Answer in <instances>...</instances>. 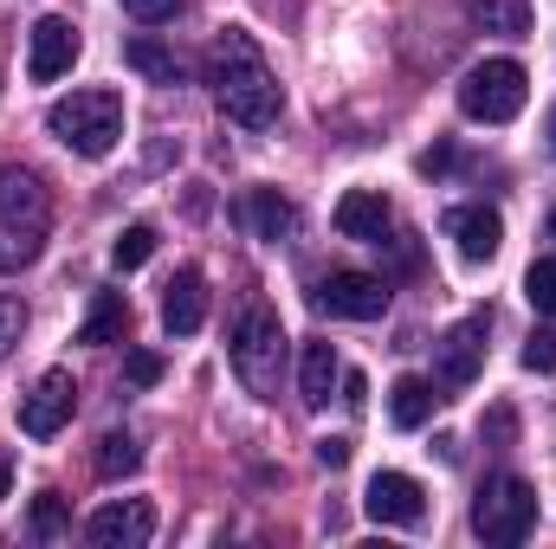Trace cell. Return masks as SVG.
<instances>
[{"label":"cell","instance_id":"obj_20","mask_svg":"<svg viewBox=\"0 0 556 549\" xmlns=\"http://www.w3.org/2000/svg\"><path fill=\"white\" fill-rule=\"evenodd\" d=\"M472 26H485L498 39H525L531 33V0H472Z\"/></svg>","mask_w":556,"mask_h":549},{"label":"cell","instance_id":"obj_23","mask_svg":"<svg viewBox=\"0 0 556 549\" xmlns=\"http://www.w3.org/2000/svg\"><path fill=\"white\" fill-rule=\"evenodd\" d=\"M124 59L137 65L142 78H155V85H175V52H168V46H155V39H130V46H124Z\"/></svg>","mask_w":556,"mask_h":549},{"label":"cell","instance_id":"obj_10","mask_svg":"<svg viewBox=\"0 0 556 549\" xmlns=\"http://www.w3.org/2000/svg\"><path fill=\"white\" fill-rule=\"evenodd\" d=\"M72 65H78V26L65 13H46L33 26V46H26V78L33 85H59Z\"/></svg>","mask_w":556,"mask_h":549},{"label":"cell","instance_id":"obj_22","mask_svg":"<svg viewBox=\"0 0 556 549\" xmlns=\"http://www.w3.org/2000/svg\"><path fill=\"white\" fill-rule=\"evenodd\" d=\"M149 259H155V227H124V233H117V246H111V266H117V272H137V266H149Z\"/></svg>","mask_w":556,"mask_h":549},{"label":"cell","instance_id":"obj_2","mask_svg":"<svg viewBox=\"0 0 556 549\" xmlns=\"http://www.w3.org/2000/svg\"><path fill=\"white\" fill-rule=\"evenodd\" d=\"M46 227H52V201H46L39 175L0 168V272L33 266L46 253Z\"/></svg>","mask_w":556,"mask_h":549},{"label":"cell","instance_id":"obj_5","mask_svg":"<svg viewBox=\"0 0 556 549\" xmlns=\"http://www.w3.org/2000/svg\"><path fill=\"white\" fill-rule=\"evenodd\" d=\"M531 98V78L518 59H479L466 78H459V111L472 124H511Z\"/></svg>","mask_w":556,"mask_h":549},{"label":"cell","instance_id":"obj_3","mask_svg":"<svg viewBox=\"0 0 556 549\" xmlns=\"http://www.w3.org/2000/svg\"><path fill=\"white\" fill-rule=\"evenodd\" d=\"M46 130L65 142L72 155H85V162H98V155H111L117 142H124V98L117 91H72V98H52V111H46Z\"/></svg>","mask_w":556,"mask_h":549},{"label":"cell","instance_id":"obj_19","mask_svg":"<svg viewBox=\"0 0 556 549\" xmlns=\"http://www.w3.org/2000/svg\"><path fill=\"white\" fill-rule=\"evenodd\" d=\"M130 330V297L124 291H98L91 297V317H85V330H78V343H117Z\"/></svg>","mask_w":556,"mask_h":549},{"label":"cell","instance_id":"obj_31","mask_svg":"<svg viewBox=\"0 0 556 549\" xmlns=\"http://www.w3.org/2000/svg\"><path fill=\"white\" fill-rule=\"evenodd\" d=\"M485 433H492V439L505 446V439L518 433V420H511V408H492V413H485Z\"/></svg>","mask_w":556,"mask_h":549},{"label":"cell","instance_id":"obj_15","mask_svg":"<svg viewBox=\"0 0 556 549\" xmlns=\"http://www.w3.org/2000/svg\"><path fill=\"white\" fill-rule=\"evenodd\" d=\"M395 227V214H389V201L376 194V188H350L343 201H337V233L343 240H363V246H382V233Z\"/></svg>","mask_w":556,"mask_h":549},{"label":"cell","instance_id":"obj_11","mask_svg":"<svg viewBox=\"0 0 556 549\" xmlns=\"http://www.w3.org/2000/svg\"><path fill=\"white\" fill-rule=\"evenodd\" d=\"M446 240L459 246L466 266H492L498 246H505V220H498V207L472 201V207H453V214H446Z\"/></svg>","mask_w":556,"mask_h":549},{"label":"cell","instance_id":"obj_18","mask_svg":"<svg viewBox=\"0 0 556 549\" xmlns=\"http://www.w3.org/2000/svg\"><path fill=\"white\" fill-rule=\"evenodd\" d=\"M433 401H440V395H433V382H427V375H402V382L389 388V420H395L402 433H415V426L433 420Z\"/></svg>","mask_w":556,"mask_h":549},{"label":"cell","instance_id":"obj_6","mask_svg":"<svg viewBox=\"0 0 556 549\" xmlns=\"http://www.w3.org/2000/svg\"><path fill=\"white\" fill-rule=\"evenodd\" d=\"M233 375H240L247 395H260V401L278 395V375H285V330H278L273 310H260V304L233 323Z\"/></svg>","mask_w":556,"mask_h":549},{"label":"cell","instance_id":"obj_7","mask_svg":"<svg viewBox=\"0 0 556 549\" xmlns=\"http://www.w3.org/2000/svg\"><path fill=\"white\" fill-rule=\"evenodd\" d=\"M311 304L324 317H343V323H376L389 310V284L376 272H330V278H317Z\"/></svg>","mask_w":556,"mask_h":549},{"label":"cell","instance_id":"obj_16","mask_svg":"<svg viewBox=\"0 0 556 549\" xmlns=\"http://www.w3.org/2000/svg\"><path fill=\"white\" fill-rule=\"evenodd\" d=\"M247 227H253L260 240H273V246H278V240H291V233H298V207H291L278 188H253V194H247Z\"/></svg>","mask_w":556,"mask_h":549},{"label":"cell","instance_id":"obj_34","mask_svg":"<svg viewBox=\"0 0 556 549\" xmlns=\"http://www.w3.org/2000/svg\"><path fill=\"white\" fill-rule=\"evenodd\" d=\"M551 240H556V207H551Z\"/></svg>","mask_w":556,"mask_h":549},{"label":"cell","instance_id":"obj_24","mask_svg":"<svg viewBox=\"0 0 556 549\" xmlns=\"http://www.w3.org/2000/svg\"><path fill=\"white\" fill-rule=\"evenodd\" d=\"M525 297H531V310L556 317V259H538V266L525 272Z\"/></svg>","mask_w":556,"mask_h":549},{"label":"cell","instance_id":"obj_17","mask_svg":"<svg viewBox=\"0 0 556 549\" xmlns=\"http://www.w3.org/2000/svg\"><path fill=\"white\" fill-rule=\"evenodd\" d=\"M337 349L330 343H304V356H298V395L311 401V408H324L330 401V388H337Z\"/></svg>","mask_w":556,"mask_h":549},{"label":"cell","instance_id":"obj_25","mask_svg":"<svg viewBox=\"0 0 556 549\" xmlns=\"http://www.w3.org/2000/svg\"><path fill=\"white\" fill-rule=\"evenodd\" d=\"M65 531V498L59 491H39V505H33V537H59Z\"/></svg>","mask_w":556,"mask_h":549},{"label":"cell","instance_id":"obj_21","mask_svg":"<svg viewBox=\"0 0 556 549\" xmlns=\"http://www.w3.org/2000/svg\"><path fill=\"white\" fill-rule=\"evenodd\" d=\"M137 465H142V446L130 433H104L98 439V478H130Z\"/></svg>","mask_w":556,"mask_h":549},{"label":"cell","instance_id":"obj_12","mask_svg":"<svg viewBox=\"0 0 556 549\" xmlns=\"http://www.w3.org/2000/svg\"><path fill=\"white\" fill-rule=\"evenodd\" d=\"M85 537L98 549H142L155 537V511L142 505V498H124V505H98L91 511V524H85Z\"/></svg>","mask_w":556,"mask_h":549},{"label":"cell","instance_id":"obj_14","mask_svg":"<svg viewBox=\"0 0 556 549\" xmlns=\"http://www.w3.org/2000/svg\"><path fill=\"white\" fill-rule=\"evenodd\" d=\"M201 317H207V278L194 272V266H181V272L168 278V291H162V330L168 336H194Z\"/></svg>","mask_w":556,"mask_h":549},{"label":"cell","instance_id":"obj_26","mask_svg":"<svg viewBox=\"0 0 556 549\" xmlns=\"http://www.w3.org/2000/svg\"><path fill=\"white\" fill-rule=\"evenodd\" d=\"M20 336H26V304L20 297H0V356H13Z\"/></svg>","mask_w":556,"mask_h":549},{"label":"cell","instance_id":"obj_32","mask_svg":"<svg viewBox=\"0 0 556 549\" xmlns=\"http://www.w3.org/2000/svg\"><path fill=\"white\" fill-rule=\"evenodd\" d=\"M363 395H369V382H363V375H343V401L363 408Z\"/></svg>","mask_w":556,"mask_h":549},{"label":"cell","instance_id":"obj_28","mask_svg":"<svg viewBox=\"0 0 556 549\" xmlns=\"http://www.w3.org/2000/svg\"><path fill=\"white\" fill-rule=\"evenodd\" d=\"M525 369H531V375H551L556 369V336L551 330H538V336L525 343Z\"/></svg>","mask_w":556,"mask_h":549},{"label":"cell","instance_id":"obj_4","mask_svg":"<svg viewBox=\"0 0 556 549\" xmlns=\"http://www.w3.org/2000/svg\"><path fill=\"white\" fill-rule=\"evenodd\" d=\"M472 531H479L485 544H498V549L525 544V537L538 531V491H531L525 478H511V472L485 478L479 498H472Z\"/></svg>","mask_w":556,"mask_h":549},{"label":"cell","instance_id":"obj_30","mask_svg":"<svg viewBox=\"0 0 556 549\" xmlns=\"http://www.w3.org/2000/svg\"><path fill=\"white\" fill-rule=\"evenodd\" d=\"M317 459H324L330 472H337V465H350V439H343V433H330V439H317Z\"/></svg>","mask_w":556,"mask_h":549},{"label":"cell","instance_id":"obj_1","mask_svg":"<svg viewBox=\"0 0 556 549\" xmlns=\"http://www.w3.org/2000/svg\"><path fill=\"white\" fill-rule=\"evenodd\" d=\"M207 85H214V104L240 124V130H266L278 124V78L266 65V52L253 46V33L227 26L207 52Z\"/></svg>","mask_w":556,"mask_h":549},{"label":"cell","instance_id":"obj_8","mask_svg":"<svg viewBox=\"0 0 556 549\" xmlns=\"http://www.w3.org/2000/svg\"><path fill=\"white\" fill-rule=\"evenodd\" d=\"M78 408V382H72V369H46L39 382H33V395H20V433H33V439H52L65 420Z\"/></svg>","mask_w":556,"mask_h":549},{"label":"cell","instance_id":"obj_9","mask_svg":"<svg viewBox=\"0 0 556 549\" xmlns=\"http://www.w3.org/2000/svg\"><path fill=\"white\" fill-rule=\"evenodd\" d=\"M485 330H492V317L479 310V317H466V323H453L440 336V356H433V382L440 388H472V375L485 362Z\"/></svg>","mask_w":556,"mask_h":549},{"label":"cell","instance_id":"obj_13","mask_svg":"<svg viewBox=\"0 0 556 549\" xmlns=\"http://www.w3.org/2000/svg\"><path fill=\"white\" fill-rule=\"evenodd\" d=\"M363 511L376 524H420L427 518V491H420V478H408V472H376L369 491H363Z\"/></svg>","mask_w":556,"mask_h":549},{"label":"cell","instance_id":"obj_33","mask_svg":"<svg viewBox=\"0 0 556 549\" xmlns=\"http://www.w3.org/2000/svg\"><path fill=\"white\" fill-rule=\"evenodd\" d=\"M7 491H13V465L0 459V498H7Z\"/></svg>","mask_w":556,"mask_h":549},{"label":"cell","instance_id":"obj_35","mask_svg":"<svg viewBox=\"0 0 556 549\" xmlns=\"http://www.w3.org/2000/svg\"><path fill=\"white\" fill-rule=\"evenodd\" d=\"M551 142H556V117H551Z\"/></svg>","mask_w":556,"mask_h":549},{"label":"cell","instance_id":"obj_27","mask_svg":"<svg viewBox=\"0 0 556 549\" xmlns=\"http://www.w3.org/2000/svg\"><path fill=\"white\" fill-rule=\"evenodd\" d=\"M124 375H130L137 388H155V382H162V356H155V349H130V356H124Z\"/></svg>","mask_w":556,"mask_h":549},{"label":"cell","instance_id":"obj_29","mask_svg":"<svg viewBox=\"0 0 556 549\" xmlns=\"http://www.w3.org/2000/svg\"><path fill=\"white\" fill-rule=\"evenodd\" d=\"M124 13L142 20V26H155V20H175V13H181V0H124Z\"/></svg>","mask_w":556,"mask_h":549}]
</instances>
